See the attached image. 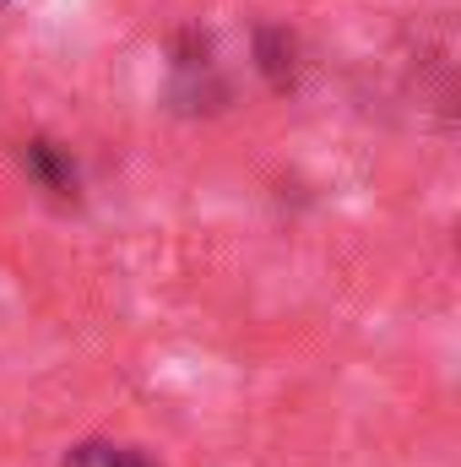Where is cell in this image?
Wrapping results in <instances>:
<instances>
[{
	"mask_svg": "<svg viewBox=\"0 0 461 467\" xmlns=\"http://www.w3.org/2000/svg\"><path fill=\"white\" fill-rule=\"evenodd\" d=\"M22 163H27V174L49 191V196H60V202H77V158L60 147V141H44V136H33L27 147H22Z\"/></svg>",
	"mask_w": 461,
	"mask_h": 467,
	"instance_id": "obj_1",
	"label": "cell"
},
{
	"mask_svg": "<svg viewBox=\"0 0 461 467\" xmlns=\"http://www.w3.org/2000/svg\"><path fill=\"white\" fill-rule=\"evenodd\" d=\"M255 55H261V71H266V82L277 88V93H288L293 88V38L282 33V27H261L255 33Z\"/></svg>",
	"mask_w": 461,
	"mask_h": 467,
	"instance_id": "obj_2",
	"label": "cell"
},
{
	"mask_svg": "<svg viewBox=\"0 0 461 467\" xmlns=\"http://www.w3.org/2000/svg\"><path fill=\"white\" fill-rule=\"evenodd\" d=\"M66 467H158V462H147L141 451L115 446V441H82V446L66 451Z\"/></svg>",
	"mask_w": 461,
	"mask_h": 467,
	"instance_id": "obj_3",
	"label": "cell"
}]
</instances>
